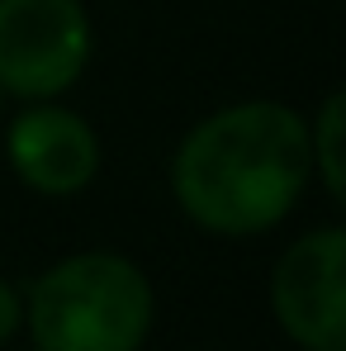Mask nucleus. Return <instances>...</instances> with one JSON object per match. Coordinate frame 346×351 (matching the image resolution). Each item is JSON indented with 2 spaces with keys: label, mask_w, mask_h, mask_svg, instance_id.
<instances>
[{
  "label": "nucleus",
  "mask_w": 346,
  "mask_h": 351,
  "mask_svg": "<svg viewBox=\"0 0 346 351\" xmlns=\"http://www.w3.org/2000/svg\"><path fill=\"white\" fill-rule=\"evenodd\" d=\"M271 304L285 332L308 351L346 347V233L318 228L280 256Z\"/></svg>",
  "instance_id": "nucleus-4"
},
{
  "label": "nucleus",
  "mask_w": 346,
  "mask_h": 351,
  "mask_svg": "<svg viewBox=\"0 0 346 351\" xmlns=\"http://www.w3.org/2000/svg\"><path fill=\"white\" fill-rule=\"evenodd\" d=\"M19 318H24V304H19V294H14L10 285H5V280H0V342H10V337H14Z\"/></svg>",
  "instance_id": "nucleus-7"
},
{
  "label": "nucleus",
  "mask_w": 346,
  "mask_h": 351,
  "mask_svg": "<svg viewBox=\"0 0 346 351\" xmlns=\"http://www.w3.org/2000/svg\"><path fill=\"white\" fill-rule=\"evenodd\" d=\"M24 313L38 351H138L152 328V285L128 256L81 252L34 280Z\"/></svg>",
  "instance_id": "nucleus-2"
},
{
  "label": "nucleus",
  "mask_w": 346,
  "mask_h": 351,
  "mask_svg": "<svg viewBox=\"0 0 346 351\" xmlns=\"http://www.w3.org/2000/svg\"><path fill=\"white\" fill-rule=\"evenodd\" d=\"M313 176L308 123L289 105L247 100L185 133L171 167L180 209L223 237L266 233L299 204Z\"/></svg>",
  "instance_id": "nucleus-1"
},
{
  "label": "nucleus",
  "mask_w": 346,
  "mask_h": 351,
  "mask_svg": "<svg viewBox=\"0 0 346 351\" xmlns=\"http://www.w3.org/2000/svg\"><path fill=\"white\" fill-rule=\"evenodd\" d=\"M90 58L81 0H0V90L19 100L62 95Z\"/></svg>",
  "instance_id": "nucleus-3"
},
{
  "label": "nucleus",
  "mask_w": 346,
  "mask_h": 351,
  "mask_svg": "<svg viewBox=\"0 0 346 351\" xmlns=\"http://www.w3.org/2000/svg\"><path fill=\"white\" fill-rule=\"evenodd\" d=\"M346 100L342 95H328L323 114H318V128H308V143H313V167H323V180H328V195L332 199H346V180H342V123H346Z\"/></svg>",
  "instance_id": "nucleus-6"
},
{
  "label": "nucleus",
  "mask_w": 346,
  "mask_h": 351,
  "mask_svg": "<svg viewBox=\"0 0 346 351\" xmlns=\"http://www.w3.org/2000/svg\"><path fill=\"white\" fill-rule=\"evenodd\" d=\"M5 152L24 185L43 195H76L95 167H100V143L90 123L71 110H24L5 133Z\"/></svg>",
  "instance_id": "nucleus-5"
},
{
  "label": "nucleus",
  "mask_w": 346,
  "mask_h": 351,
  "mask_svg": "<svg viewBox=\"0 0 346 351\" xmlns=\"http://www.w3.org/2000/svg\"><path fill=\"white\" fill-rule=\"evenodd\" d=\"M0 95H5V90H0Z\"/></svg>",
  "instance_id": "nucleus-8"
}]
</instances>
